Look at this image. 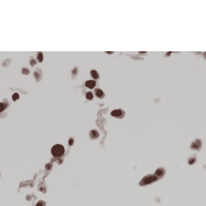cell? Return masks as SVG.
Here are the masks:
<instances>
[{"mask_svg": "<svg viewBox=\"0 0 206 206\" xmlns=\"http://www.w3.org/2000/svg\"><path fill=\"white\" fill-rule=\"evenodd\" d=\"M36 206H46V203L43 201H39L38 202Z\"/></svg>", "mask_w": 206, "mask_h": 206, "instance_id": "ac0fdd59", "label": "cell"}, {"mask_svg": "<svg viewBox=\"0 0 206 206\" xmlns=\"http://www.w3.org/2000/svg\"><path fill=\"white\" fill-rule=\"evenodd\" d=\"M64 151L65 150L64 147L62 145H59V144L53 146L51 149L52 154L53 155V157L56 158L60 157L63 155L64 153Z\"/></svg>", "mask_w": 206, "mask_h": 206, "instance_id": "7a4b0ae2", "label": "cell"}, {"mask_svg": "<svg viewBox=\"0 0 206 206\" xmlns=\"http://www.w3.org/2000/svg\"><path fill=\"white\" fill-rule=\"evenodd\" d=\"M86 98L87 99H89V100H91V99H92V98H93V94H92V93L91 92H87V93L86 94Z\"/></svg>", "mask_w": 206, "mask_h": 206, "instance_id": "5bb4252c", "label": "cell"}, {"mask_svg": "<svg viewBox=\"0 0 206 206\" xmlns=\"http://www.w3.org/2000/svg\"><path fill=\"white\" fill-rule=\"evenodd\" d=\"M158 180H159L155 174L148 175L145 176L142 179L140 182H139V184L140 186H141L148 185V184L153 183Z\"/></svg>", "mask_w": 206, "mask_h": 206, "instance_id": "6da1fadb", "label": "cell"}, {"mask_svg": "<svg viewBox=\"0 0 206 206\" xmlns=\"http://www.w3.org/2000/svg\"><path fill=\"white\" fill-rule=\"evenodd\" d=\"M73 140L72 138H70L69 139V145L71 146L73 145Z\"/></svg>", "mask_w": 206, "mask_h": 206, "instance_id": "44dd1931", "label": "cell"}, {"mask_svg": "<svg viewBox=\"0 0 206 206\" xmlns=\"http://www.w3.org/2000/svg\"><path fill=\"white\" fill-rule=\"evenodd\" d=\"M196 160H197V158H196V156H193V157H191L189 159L188 163L189 165H192L196 162Z\"/></svg>", "mask_w": 206, "mask_h": 206, "instance_id": "8fae6325", "label": "cell"}, {"mask_svg": "<svg viewBox=\"0 0 206 206\" xmlns=\"http://www.w3.org/2000/svg\"><path fill=\"white\" fill-rule=\"evenodd\" d=\"M106 53H113V52H106Z\"/></svg>", "mask_w": 206, "mask_h": 206, "instance_id": "7402d4cb", "label": "cell"}, {"mask_svg": "<svg viewBox=\"0 0 206 206\" xmlns=\"http://www.w3.org/2000/svg\"><path fill=\"white\" fill-rule=\"evenodd\" d=\"M78 67H75L71 71L72 72V75H73V76H74L75 77L77 75L78 73Z\"/></svg>", "mask_w": 206, "mask_h": 206, "instance_id": "2e32d148", "label": "cell"}, {"mask_svg": "<svg viewBox=\"0 0 206 206\" xmlns=\"http://www.w3.org/2000/svg\"><path fill=\"white\" fill-rule=\"evenodd\" d=\"M10 62H11L10 59H7V60L5 61H4L3 63H2V65H3L4 67H7L9 65Z\"/></svg>", "mask_w": 206, "mask_h": 206, "instance_id": "4fadbf2b", "label": "cell"}, {"mask_svg": "<svg viewBox=\"0 0 206 206\" xmlns=\"http://www.w3.org/2000/svg\"><path fill=\"white\" fill-rule=\"evenodd\" d=\"M111 115L113 116V117L122 118L124 117V111L120 109L115 110H113L112 112H111Z\"/></svg>", "mask_w": 206, "mask_h": 206, "instance_id": "277c9868", "label": "cell"}, {"mask_svg": "<svg viewBox=\"0 0 206 206\" xmlns=\"http://www.w3.org/2000/svg\"><path fill=\"white\" fill-rule=\"evenodd\" d=\"M154 174L158 177L159 180H160L164 176L165 174V170L163 168H159L156 170Z\"/></svg>", "mask_w": 206, "mask_h": 206, "instance_id": "5b68a950", "label": "cell"}, {"mask_svg": "<svg viewBox=\"0 0 206 206\" xmlns=\"http://www.w3.org/2000/svg\"><path fill=\"white\" fill-rule=\"evenodd\" d=\"M34 75L37 81L39 82V80L41 79V77L42 76V71L41 69H39V68H37L36 70H35V71L34 73Z\"/></svg>", "mask_w": 206, "mask_h": 206, "instance_id": "8992f818", "label": "cell"}, {"mask_svg": "<svg viewBox=\"0 0 206 206\" xmlns=\"http://www.w3.org/2000/svg\"><path fill=\"white\" fill-rule=\"evenodd\" d=\"M95 93L96 96L99 97V98H101L104 96V93L101 90L99 89H95Z\"/></svg>", "mask_w": 206, "mask_h": 206, "instance_id": "9c48e42d", "label": "cell"}, {"mask_svg": "<svg viewBox=\"0 0 206 206\" xmlns=\"http://www.w3.org/2000/svg\"><path fill=\"white\" fill-rule=\"evenodd\" d=\"M96 85V82L94 80H90L85 83V86L90 89H93Z\"/></svg>", "mask_w": 206, "mask_h": 206, "instance_id": "ba28073f", "label": "cell"}, {"mask_svg": "<svg viewBox=\"0 0 206 206\" xmlns=\"http://www.w3.org/2000/svg\"><path fill=\"white\" fill-rule=\"evenodd\" d=\"M90 137L92 139H96L99 137V132L96 130H92L90 132Z\"/></svg>", "mask_w": 206, "mask_h": 206, "instance_id": "52a82bcc", "label": "cell"}, {"mask_svg": "<svg viewBox=\"0 0 206 206\" xmlns=\"http://www.w3.org/2000/svg\"><path fill=\"white\" fill-rule=\"evenodd\" d=\"M90 75L92 76V77L95 79H97L98 78H99V74L98 73V72H97V71L95 70H92L90 71Z\"/></svg>", "mask_w": 206, "mask_h": 206, "instance_id": "30bf717a", "label": "cell"}, {"mask_svg": "<svg viewBox=\"0 0 206 206\" xmlns=\"http://www.w3.org/2000/svg\"><path fill=\"white\" fill-rule=\"evenodd\" d=\"M37 58L39 62H42L43 61V53L41 52H39L37 54Z\"/></svg>", "mask_w": 206, "mask_h": 206, "instance_id": "7c38bea8", "label": "cell"}, {"mask_svg": "<svg viewBox=\"0 0 206 206\" xmlns=\"http://www.w3.org/2000/svg\"><path fill=\"white\" fill-rule=\"evenodd\" d=\"M7 105L6 104L3 103H0V112L3 111L7 107Z\"/></svg>", "mask_w": 206, "mask_h": 206, "instance_id": "9a60e30c", "label": "cell"}, {"mask_svg": "<svg viewBox=\"0 0 206 206\" xmlns=\"http://www.w3.org/2000/svg\"><path fill=\"white\" fill-rule=\"evenodd\" d=\"M202 143L200 139H197L191 143V148L193 150L200 151L202 148Z\"/></svg>", "mask_w": 206, "mask_h": 206, "instance_id": "3957f363", "label": "cell"}, {"mask_svg": "<svg viewBox=\"0 0 206 206\" xmlns=\"http://www.w3.org/2000/svg\"><path fill=\"white\" fill-rule=\"evenodd\" d=\"M12 98H13V100L14 101H16V100H17V99H18L19 98L18 94V93H14L13 94Z\"/></svg>", "mask_w": 206, "mask_h": 206, "instance_id": "d6986e66", "label": "cell"}, {"mask_svg": "<svg viewBox=\"0 0 206 206\" xmlns=\"http://www.w3.org/2000/svg\"><path fill=\"white\" fill-rule=\"evenodd\" d=\"M30 65H31L32 67H33V66L36 64V61H35L34 58H32L30 61Z\"/></svg>", "mask_w": 206, "mask_h": 206, "instance_id": "ffe728a7", "label": "cell"}, {"mask_svg": "<svg viewBox=\"0 0 206 206\" xmlns=\"http://www.w3.org/2000/svg\"><path fill=\"white\" fill-rule=\"evenodd\" d=\"M22 72L23 74L28 75V74H29V73H30V70H28L27 68H23L22 70Z\"/></svg>", "mask_w": 206, "mask_h": 206, "instance_id": "e0dca14e", "label": "cell"}]
</instances>
